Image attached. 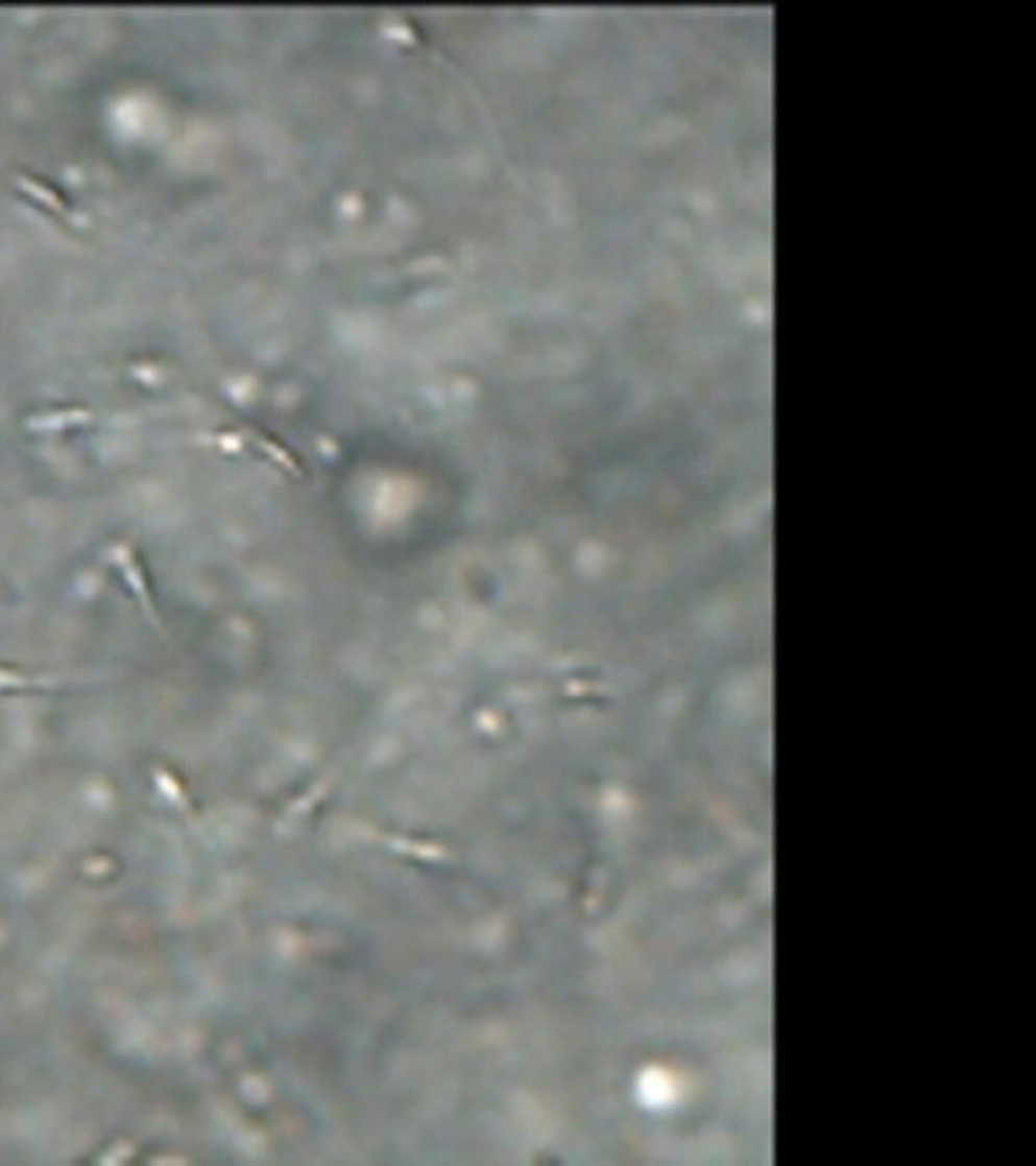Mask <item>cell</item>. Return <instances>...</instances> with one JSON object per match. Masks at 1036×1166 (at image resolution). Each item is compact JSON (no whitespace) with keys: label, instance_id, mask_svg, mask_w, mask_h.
<instances>
[]
</instances>
